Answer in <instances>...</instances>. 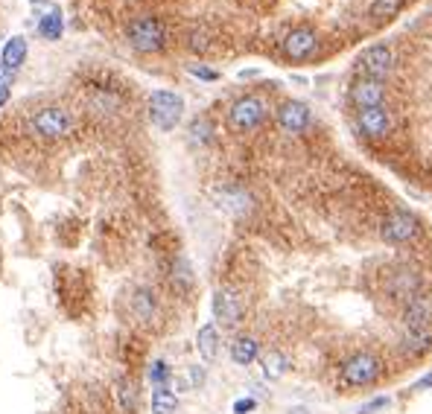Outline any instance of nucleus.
<instances>
[{
  "label": "nucleus",
  "mask_w": 432,
  "mask_h": 414,
  "mask_svg": "<svg viewBox=\"0 0 432 414\" xmlns=\"http://www.w3.org/2000/svg\"><path fill=\"white\" fill-rule=\"evenodd\" d=\"M185 114V99L173 91H152L149 96V120L161 131H173Z\"/></svg>",
  "instance_id": "nucleus-2"
},
{
  "label": "nucleus",
  "mask_w": 432,
  "mask_h": 414,
  "mask_svg": "<svg viewBox=\"0 0 432 414\" xmlns=\"http://www.w3.org/2000/svg\"><path fill=\"white\" fill-rule=\"evenodd\" d=\"M347 96H351V103L365 111V108H380L386 103V88H383V82L380 79H368V76H359L351 91H347Z\"/></svg>",
  "instance_id": "nucleus-7"
},
{
  "label": "nucleus",
  "mask_w": 432,
  "mask_h": 414,
  "mask_svg": "<svg viewBox=\"0 0 432 414\" xmlns=\"http://www.w3.org/2000/svg\"><path fill=\"white\" fill-rule=\"evenodd\" d=\"M421 289V277L415 274L412 269H401L391 280V295L394 297H415Z\"/></svg>",
  "instance_id": "nucleus-18"
},
{
  "label": "nucleus",
  "mask_w": 432,
  "mask_h": 414,
  "mask_svg": "<svg viewBox=\"0 0 432 414\" xmlns=\"http://www.w3.org/2000/svg\"><path fill=\"white\" fill-rule=\"evenodd\" d=\"M357 126L365 138H386L391 131V114L380 105V108H365L357 114Z\"/></svg>",
  "instance_id": "nucleus-13"
},
{
  "label": "nucleus",
  "mask_w": 432,
  "mask_h": 414,
  "mask_svg": "<svg viewBox=\"0 0 432 414\" xmlns=\"http://www.w3.org/2000/svg\"><path fill=\"white\" fill-rule=\"evenodd\" d=\"M418 237V219L409 210H394L383 222V239L389 242H409Z\"/></svg>",
  "instance_id": "nucleus-8"
},
{
  "label": "nucleus",
  "mask_w": 432,
  "mask_h": 414,
  "mask_svg": "<svg viewBox=\"0 0 432 414\" xmlns=\"http://www.w3.org/2000/svg\"><path fill=\"white\" fill-rule=\"evenodd\" d=\"M173 280H178V286H181V289L193 283V274H190V263H187V260H178V263H175Z\"/></svg>",
  "instance_id": "nucleus-28"
},
{
  "label": "nucleus",
  "mask_w": 432,
  "mask_h": 414,
  "mask_svg": "<svg viewBox=\"0 0 432 414\" xmlns=\"http://www.w3.org/2000/svg\"><path fill=\"white\" fill-rule=\"evenodd\" d=\"M32 128H36L41 138H64V135H71L73 117L64 108H41L36 117H32Z\"/></svg>",
  "instance_id": "nucleus-6"
},
{
  "label": "nucleus",
  "mask_w": 432,
  "mask_h": 414,
  "mask_svg": "<svg viewBox=\"0 0 432 414\" xmlns=\"http://www.w3.org/2000/svg\"><path fill=\"white\" fill-rule=\"evenodd\" d=\"M231 359L237 362V365H252V362L257 359V341L254 339H248V336H243V339H237V341H231Z\"/></svg>",
  "instance_id": "nucleus-20"
},
{
  "label": "nucleus",
  "mask_w": 432,
  "mask_h": 414,
  "mask_svg": "<svg viewBox=\"0 0 432 414\" xmlns=\"http://www.w3.org/2000/svg\"><path fill=\"white\" fill-rule=\"evenodd\" d=\"M278 126L287 131V135H301V131L310 126V108L298 99H289L278 108Z\"/></svg>",
  "instance_id": "nucleus-12"
},
{
  "label": "nucleus",
  "mask_w": 432,
  "mask_h": 414,
  "mask_svg": "<svg viewBox=\"0 0 432 414\" xmlns=\"http://www.w3.org/2000/svg\"><path fill=\"white\" fill-rule=\"evenodd\" d=\"M409 327H429L432 324V295H415L406 306Z\"/></svg>",
  "instance_id": "nucleus-14"
},
{
  "label": "nucleus",
  "mask_w": 432,
  "mask_h": 414,
  "mask_svg": "<svg viewBox=\"0 0 432 414\" xmlns=\"http://www.w3.org/2000/svg\"><path fill=\"white\" fill-rule=\"evenodd\" d=\"M32 9H44L38 15V36L44 41H59L62 38V9L53 3V0H32Z\"/></svg>",
  "instance_id": "nucleus-11"
},
{
  "label": "nucleus",
  "mask_w": 432,
  "mask_h": 414,
  "mask_svg": "<svg viewBox=\"0 0 432 414\" xmlns=\"http://www.w3.org/2000/svg\"><path fill=\"white\" fill-rule=\"evenodd\" d=\"M380 359L374 353H357L345 362L342 368V379L345 385H354V388H362V385H371L374 379L380 376Z\"/></svg>",
  "instance_id": "nucleus-4"
},
{
  "label": "nucleus",
  "mask_w": 432,
  "mask_h": 414,
  "mask_svg": "<svg viewBox=\"0 0 432 414\" xmlns=\"http://www.w3.org/2000/svg\"><path fill=\"white\" fill-rule=\"evenodd\" d=\"M219 198H222L219 207H225V210H231V213L248 210V193H243V190H225Z\"/></svg>",
  "instance_id": "nucleus-25"
},
{
  "label": "nucleus",
  "mask_w": 432,
  "mask_h": 414,
  "mask_svg": "<svg viewBox=\"0 0 432 414\" xmlns=\"http://www.w3.org/2000/svg\"><path fill=\"white\" fill-rule=\"evenodd\" d=\"M170 376H173V371H170V365L167 362H152V368H149V383H152L155 388H161V385H167L170 383Z\"/></svg>",
  "instance_id": "nucleus-27"
},
{
  "label": "nucleus",
  "mask_w": 432,
  "mask_h": 414,
  "mask_svg": "<svg viewBox=\"0 0 432 414\" xmlns=\"http://www.w3.org/2000/svg\"><path fill=\"white\" fill-rule=\"evenodd\" d=\"M213 318L216 324H222V327H237L243 321V304H240V297L231 292V289H219L213 295Z\"/></svg>",
  "instance_id": "nucleus-10"
},
{
  "label": "nucleus",
  "mask_w": 432,
  "mask_h": 414,
  "mask_svg": "<svg viewBox=\"0 0 432 414\" xmlns=\"http://www.w3.org/2000/svg\"><path fill=\"white\" fill-rule=\"evenodd\" d=\"M131 312H135L138 318H152L155 316V295L149 289H138L131 295Z\"/></svg>",
  "instance_id": "nucleus-23"
},
{
  "label": "nucleus",
  "mask_w": 432,
  "mask_h": 414,
  "mask_svg": "<svg viewBox=\"0 0 432 414\" xmlns=\"http://www.w3.org/2000/svg\"><path fill=\"white\" fill-rule=\"evenodd\" d=\"M114 397H117V406L123 408V414H131L138 408V385H135V379H117V388H114Z\"/></svg>",
  "instance_id": "nucleus-19"
},
{
  "label": "nucleus",
  "mask_w": 432,
  "mask_h": 414,
  "mask_svg": "<svg viewBox=\"0 0 432 414\" xmlns=\"http://www.w3.org/2000/svg\"><path fill=\"white\" fill-rule=\"evenodd\" d=\"M257 408V403L252 400V397H245V400H237L234 403V414H248V411H254Z\"/></svg>",
  "instance_id": "nucleus-31"
},
{
  "label": "nucleus",
  "mask_w": 432,
  "mask_h": 414,
  "mask_svg": "<svg viewBox=\"0 0 432 414\" xmlns=\"http://www.w3.org/2000/svg\"><path fill=\"white\" fill-rule=\"evenodd\" d=\"M6 99H9V88H3V91H0V105H3Z\"/></svg>",
  "instance_id": "nucleus-33"
},
{
  "label": "nucleus",
  "mask_w": 432,
  "mask_h": 414,
  "mask_svg": "<svg viewBox=\"0 0 432 414\" xmlns=\"http://www.w3.org/2000/svg\"><path fill=\"white\" fill-rule=\"evenodd\" d=\"M315 50H319V36H315L312 29H307V27H298V29H292L289 36L284 38V56L287 59H292V61H304V59H310Z\"/></svg>",
  "instance_id": "nucleus-9"
},
{
  "label": "nucleus",
  "mask_w": 432,
  "mask_h": 414,
  "mask_svg": "<svg viewBox=\"0 0 432 414\" xmlns=\"http://www.w3.org/2000/svg\"><path fill=\"white\" fill-rule=\"evenodd\" d=\"M190 73L199 76V79H205V82H216V79H219V73H216L213 68H205V64H190Z\"/></svg>",
  "instance_id": "nucleus-29"
},
{
  "label": "nucleus",
  "mask_w": 432,
  "mask_h": 414,
  "mask_svg": "<svg viewBox=\"0 0 432 414\" xmlns=\"http://www.w3.org/2000/svg\"><path fill=\"white\" fill-rule=\"evenodd\" d=\"M287 374V356L278 353V350H269L263 356V376L266 379H280Z\"/></svg>",
  "instance_id": "nucleus-24"
},
{
  "label": "nucleus",
  "mask_w": 432,
  "mask_h": 414,
  "mask_svg": "<svg viewBox=\"0 0 432 414\" xmlns=\"http://www.w3.org/2000/svg\"><path fill=\"white\" fill-rule=\"evenodd\" d=\"M126 38L138 53H158L167 44V29L158 18H135L126 27Z\"/></svg>",
  "instance_id": "nucleus-1"
},
{
  "label": "nucleus",
  "mask_w": 432,
  "mask_h": 414,
  "mask_svg": "<svg viewBox=\"0 0 432 414\" xmlns=\"http://www.w3.org/2000/svg\"><path fill=\"white\" fill-rule=\"evenodd\" d=\"M27 50H29V47H27V38H24V36H15V38H9V41H6V47L0 50V64H3L6 71H12V73H15V71H18L21 64L27 61Z\"/></svg>",
  "instance_id": "nucleus-15"
},
{
  "label": "nucleus",
  "mask_w": 432,
  "mask_h": 414,
  "mask_svg": "<svg viewBox=\"0 0 432 414\" xmlns=\"http://www.w3.org/2000/svg\"><path fill=\"white\" fill-rule=\"evenodd\" d=\"M210 138H213V128H210V123H208L205 117H196V120L190 123V140H193V143H199V146H205Z\"/></svg>",
  "instance_id": "nucleus-26"
},
{
  "label": "nucleus",
  "mask_w": 432,
  "mask_h": 414,
  "mask_svg": "<svg viewBox=\"0 0 432 414\" xmlns=\"http://www.w3.org/2000/svg\"><path fill=\"white\" fill-rule=\"evenodd\" d=\"M231 126L237 131H252L266 120V103L260 96H240L228 111Z\"/></svg>",
  "instance_id": "nucleus-5"
},
{
  "label": "nucleus",
  "mask_w": 432,
  "mask_h": 414,
  "mask_svg": "<svg viewBox=\"0 0 432 414\" xmlns=\"http://www.w3.org/2000/svg\"><path fill=\"white\" fill-rule=\"evenodd\" d=\"M196 347H199V356H202L205 362H213L216 353H219V330H216L213 324H205L196 336Z\"/></svg>",
  "instance_id": "nucleus-17"
},
{
  "label": "nucleus",
  "mask_w": 432,
  "mask_h": 414,
  "mask_svg": "<svg viewBox=\"0 0 432 414\" xmlns=\"http://www.w3.org/2000/svg\"><path fill=\"white\" fill-rule=\"evenodd\" d=\"M12 79H15V73H12V71H6L3 64H0V91L9 88V85H12Z\"/></svg>",
  "instance_id": "nucleus-32"
},
{
  "label": "nucleus",
  "mask_w": 432,
  "mask_h": 414,
  "mask_svg": "<svg viewBox=\"0 0 432 414\" xmlns=\"http://www.w3.org/2000/svg\"><path fill=\"white\" fill-rule=\"evenodd\" d=\"M403 3H406V0H371L368 15L374 21H389V18H394V15L403 9Z\"/></svg>",
  "instance_id": "nucleus-22"
},
{
  "label": "nucleus",
  "mask_w": 432,
  "mask_h": 414,
  "mask_svg": "<svg viewBox=\"0 0 432 414\" xmlns=\"http://www.w3.org/2000/svg\"><path fill=\"white\" fill-rule=\"evenodd\" d=\"M187 44H190V50H196V53H205V50H208V36H205V32H193Z\"/></svg>",
  "instance_id": "nucleus-30"
},
{
  "label": "nucleus",
  "mask_w": 432,
  "mask_h": 414,
  "mask_svg": "<svg viewBox=\"0 0 432 414\" xmlns=\"http://www.w3.org/2000/svg\"><path fill=\"white\" fill-rule=\"evenodd\" d=\"M178 411V397L167 385L152 391V414H175Z\"/></svg>",
  "instance_id": "nucleus-21"
},
{
  "label": "nucleus",
  "mask_w": 432,
  "mask_h": 414,
  "mask_svg": "<svg viewBox=\"0 0 432 414\" xmlns=\"http://www.w3.org/2000/svg\"><path fill=\"white\" fill-rule=\"evenodd\" d=\"M391 68H394V56H391V47H386V44H374L368 50H362L357 59L359 76H368V79L383 82L391 73Z\"/></svg>",
  "instance_id": "nucleus-3"
},
{
  "label": "nucleus",
  "mask_w": 432,
  "mask_h": 414,
  "mask_svg": "<svg viewBox=\"0 0 432 414\" xmlns=\"http://www.w3.org/2000/svg\"><path fill=\"white\" fill-rule=\"evenodd\" d=\"M403 350L409 356H421L432 350V330L429 327H409V333L403 336Z\"/></svg>",
  "instance_id": "nucleus-16"
}]
</instances>
